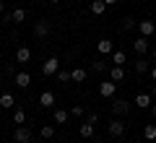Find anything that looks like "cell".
Returning <instances> with one entry per match:
<instances>
[{
    "label": "cell",
    "mask_w": 156,
    "mask_h": 143,
    "mask_svg": "<svg viewBox=\"0 0 156 143\" xmlns=\"http://www.w3.org/2000/svg\"><path fill=\"white\" fill-rule=\"evenodd\" d=\"M109 81L122 83V81H125V65H112V68H109Z\"/></svg>",
    "instance_id": "9c48e42d"
},
{
    "label": "cell",
    "mask_w": 156,
    "mask_h": 143,
    "mask_svg": "<svg viewBox=\"0 0 156 143\" xmlns=\"http://www.w3.org/2000/svg\"><path fill=\"white\" fill-rule=\"evenodd\" d=\"M115 52V42L112 39H99V55H112Z\"/></svg>",
    "instance_id": "2e32d148"
},
{
    "label": "cell",
    "mask_w": 156,
    "mask_h": 143,
    "mask_svg": "<svg viewBox=\"0 0 156 143\" xmlns=\"http://www.w3.org/2000/svg\"><path fill=\"white\" fill-rule=\"evenodd\" d=\"M39 133H42V138H44V141H50V138L55 135V127H52V125H44V127H42Z\"/></svg>",
    "instance_id": "484cf974"
},
{
    "label": "cell",
    "mask_w": 156,
    "mask_h": 143,
    "mask_svg": "<svg viewBox=\"0 0 156 143\" xmlns=\"http://www.w3.org/2000/svg\"><path fill=\"white\" fill-rule=\"evenodd\" d=\"M133 26H138V21H135V18H130V16H125V18H122V29L128 31V29H133Z\"/></svg>",
    "instance_id": "83f0119b"
},
{
    "label": "cell",
    "mask_w": 156,
    "mask_h": 143,
    "mask_svg": "<svg viewBox=\"0 0 156 143\" xmlns=\"http://www.w3.org/2000/svg\"><path fill=\"white\" fill-rule=\"evenodd\" d=\"M125 143H135V141H125Z\"/></svg>",
    "instance_id": "ab89813d"
},
{
    "label": "cell",
    "mask_w": 156,
    "mask_h": 143,
    "mask_svg": "<svg viewBox=\"0 0 156 143\" xmlns=\"http://www.w3.org/2000/svg\"><path fill=\"white\" fill-rule=\"evenodd\" d=\"M104 68H107V60H101V57H99V60H94V63H91V70H94V73H101Z\"/></svg>",
    "instance_id": "d4e9b609"
},
{
    "label": "cell",
    "mask_w": 156,
    "mask_h": 143,
    "mask_svg": "<svg viewBox=\"0 0 156 143\" xmlns=\"http://www.w3.org/2000/svg\"><path fill=\"white\" fill-rule=\"evenodd\" d=\"M135 70H138V73H148L151 70L148 60H146V57H138V60H135Z\"/></svg>",
    "instance_id": "603a6c76"
},
{
    "label": "cell",
    "mask_w": 156,
    "mask_h": 143,
    "mask_svg": "<svg viewBox=\"0 0 156 143\" xmlns=\"http://www.w3.org/2000/svg\"><path fill=\"white\" fill-rule=\"evenodd\" d=\"M130 112V102L128 99H115L112 102V115L115 117H125Z\"/></svg>",
    "instance_id": "7a4b0ae2"
},
{
    "label": "cell",
    "mask_w": 156,
    "mask_h": 143,
    "mask_svg": "<svg viewBox=\"0 0 156 143\" xmlns=\"http://www.w3.org/2000/svg\"><path fill=\"white\" fill-rule=\"evenodd\" d=\"M125 130H128V125H125L120 117H112L109 125H107V133H109L112 138H122V135H125Z\"/></svg>",
    "instance_id": "6da1fadb"
},
{
    "label": "cell",
    "mask_w": 156,
    "mask_h": 143,
    "mask_svg": "<svg viewBox=\"0 0 156 143\" xmlns=\"http://www.w3.org/2000/svg\"><path fill=\"white\" fill-rule=\"evenodd\" d=\"M57 70H60V60H57V57H47V60L42 63V73H44V76H55Z\"/></svg>",
    "instance_id": "277c9868"
},
{
    "label": "cell",
    "mask_w": 156,
    "mask_h": 143,
    "mask_svg": "<svg viewBox=\"0 0 156 143\" xmlns=\"http://www.w3.org/2000/svg\"><path fill=\"white\" fill-rule=\"evenodd\" d=\"M68 117H70V112H68V109H60V107H55V109H52V120H55L57 125H65Z\"/></svg>",
    "instance_id": "7c38bea8"
},
{
    "label": "cell",
    "mask_w": 156,
    "mask_h": 143,
    "mask_svg": "<svg viewBox=\"0 0 156 143\" xmlns=\"http://www.w3.org/2000/svg\"><path fill=\"white\" fill-rule=\"evenodd\" d=\"M3 112H5V109H3V107H0V120H3Z\"/></svg>",
    "instance_id": "8d00e7d4"
},
{
    "label": "cell",
    "mask_w": 156,
    "mask_h": 143,
    "mask_svg": "<svg viewBox=\"0 0 156 143\" xmlns=\"http://www.w3.org/2000/svg\"><path fill=\"white\" fill-rule=\"evenodd\" d=\"M133 50H135V55H138V57H143L146 52L151 50V44H148V37H138V39L133 42Z\"/></svg>",
    "instance_id": "52a82bcc"
},
{
    "label": "cell",
    "mask_w": 156,
    "mask_h": 143,
    "mask_svg": "<svg viewBox=\"0 0 156 143\" xmlns=\"http://www.w3.org/2000/svg\"><path fill=\"white\" fill-rule=\"evenodd\" d=\"M143 135H146V141H156V125H146Z\"/></svg>",
    "instance_id": "cb8c5ba5"
},
{
    "label": "cell",
    "mask_w": 156,
    "mask_h": 143,
    "mask_svg": "<svg viewBox=\"0 0 156 143\" xmlns=\"http://www.w3.org/2000/svg\"><path fill=\"white\" fill-rule=\"evenodd\" d=\"M13 81H16V86L18 88H29V86H31V76H29V73H16V76H13Z\"/></svg>",
    "instance_id": "4fadbf2b"
},
{
    "label": "cell",
    "mask_w": 156,
    "mask_h": 143,
    "mask_svg": "<svg viewBox=\"0 0 156 143\" xmlns=\"http://www.w3.org/2000/svg\"><path fill=\"white\" fill-rule=\"evenodd\" d=\"M3 13H5V3H3V0H0V16H3Z\"/></svg>",
    "instance_id": "e575fe53"
},
{
    "label": "cell",
    "mask_w": 156,
    "mask_h": 143,
    "mask_svg": "<svg viewBox=\"0 0 156 143\" xmlns=\"http://www.w3.org/2000/svg\"><path fill=\"white\" fill-rule=\"evenodd\" d=\"M109 60H112V65H125V63H128V55H125L122 50H115L109 55Z\"/></svg>",
    "instance_id": "ac0fdd59"
},
{
    "label": "cell",
    "mask_w": 156,
    "mask_h": 143,
    "mask_svg": "<svg viewBox=\"0 0 156 143\" xmlns=\"http://www.w3.org/2000/svg\"><path fill=\"white\" fill-rule=\"evenodd\" d=\"M50 3H55V5H57V3H60V0H50Z\"/></svg>",
    "instance_id": "74e56055"
},
{
    "label": "cell",
    "mask_w": 156,
    "mask_h": 143,
    "mask_svg": "<svg viewBox=\"0 0 156 143\" xmlns=\"http://www.w3.org/2000/svg\"><path fill=\"white\" fill-rule=\"evenodd\" d=\"M39 107H42V109H55V94L52 91H42L39 94Z\"/></svg>",
    "instance_id": "ba28073f"
},
{
    "label": "cell",
    "mask_w": 156,
    "mask_h": 143,
    "mask_svg": "<svg viewBox=\"0 0 156 143\" xmlns=\"http://www.w3.org/2000/svg\"><path fill=\"white\" fill-rule=\"evenodd\" d=\"M151 57H154V60H156V47H154V50H151Z\"/></svg>",
    "instance_id": "d590c367"
},
{
    "label": "cell",
    "mask_w": 156,
    "mask_h": 143,
    "mask_svg": "<svg viewBox=\"0 0 156 143\" xmlns=\"http://www.w3.org/2000/svg\"><path fill=\"white\" fill-rule=\"evenodd\" d=\"M86 122H91V125H96V122H99V115H89V117H86Z\"/></svg>",
    "instance_id": "f546056e"
},
{
    "label": "cell",
    "mask_w": 156,
    "mask_h": 143,
    "mask_svg": "<svg viewBox=\"0 0 156 143\" xmlns=\"http://www.w3.org/2000/svg\"><path fill=\"white\" fill-rule=\"evenodd\" d=\"M86 76H89L86 68H73V70H70V81H73V83H83Z\"/></svg>",
    "instance_id": "5bb4252c"
},
{
    "label": "cell",
    "mask_w": 156,
    "mask_h": 143,
    "mask_svg": "<svg viewBox=\"0 0 156 143\" xmlns=\"http://www.w3.org/2000/svg\"><path fill=\"white\" fill-rule=\"evenodd\" d=\"M104 3H107V8H109V5H117L120 0H104Z\"/></svg>",
    "instance_id": "d6a6232c"
},
{
    "label": "cell",
    "mask_w": 156,
    "mask_h": 143,
    "mask_svg": "<svg viewBox=\"0 0 156 143\" xmlns=\"http://www.w3.org/2000/svg\"><path fill=\"white\" fill-rule=\"evenodd\" d=\"M0 107H3V109H13V107H16L13 94H0Z\"/></svg>",
    "instance_id": "d6986e66"
},
{
    "label": "cell",
    "mask_w": 156,
    "mask_h": 143,
    "mask_svg": "<svg viewBox=\"0 0 156 143\" xmlns=\"http://www.w3.org/2000/svg\"><path fill=\"white\" fill-rule=\"evenodd\" d=\"M78 135H81V138H91V135H94V125H91V122L78 125Z\"/></svg>",
    "instance_id": "44dd1931"
},
{
    "label": "cell",
    "mask_w": 156,
    "mask_h": 143,
    "mask_svg": "<svg viewBox=\"0 0 156 143\" xmlns=\"http://www.w3.org/2000/svg\"><path fill=\"white\" fill-rule=\"evenodd\" d=\"M151 102H154V99H151V94L140 91L138 96H135V102H133V104H135V107H140V109H148V107H151Z\"/></svg>",
    "instance_id": "8fae6325"
},
{
    "label": "cell",
    "mask_w": 156,
    "mask_h": 143,
    "mask_svg": "<svg viewBox=\"0 0 156 143\" xmlns=\"http://www.w3.org/2000/svg\"><path fill=\"white\" fill-rule=\"evenodd\" d=\"M26 122V112L21 107H13V125H23Z\"/></svg>",
    "instance_id": "ffe728a7"
},
{
    "label": "cell",
    "mask_w": 156,
    "mask_h": 143,
    "mask_svg": "<svg viewBox=\"0 0 156 143\" xmlns=\"http://www.w3.org/2000/svg\"><path fill=\"white\" fill-rule=\"evenodd\" d=\"M55 76H57V81H60V83H70V70H57Z\"/></svg>",
    "instance_id": "4316f807"
},
{
    "label": "cell",
    "mask_w": 156,
    "mask_h": 143,
    "mask_svg": "<svg viewBox=\"0 0 156 143\" xmlns=\"http://www.w3.org/2000/svg\"><path fill=\"white\" fill-rule=\"evenodd\" d=\"M148 73H151V81H154V83H156V65H154V68H151V70H148Z\"/></svg>",
    "instance_id": "4dcf8cb0"
},
{
    "label": "cell",
    "mask_w": 156,
    "mask_h": 143,
    "mask_svg": "<svg viewBox=\"0 0 156 143\" xmlns=\"http://www.w3.org/2000/svg\"><path fill=\"white\" fill-rule=\"evenodd\" d=\"M117 91V83L115 81H101L99 83V96H104V99H112Z\"/></svg>",
    "instance_id": "5b68a950"
},
{
    "label": "cell",
    "mask_w": 156,
    "mask_h": 143,
    "mask_svg": "<svg viewBox=\"0 0 156 143\" xmlns=\"http://www.w3.org/2000/svg\"><path fill=\"white\" fill-rule=\"evenodd\" d=\"M138 31H140V37H154L156 34V23L151 21V18H143V21H138Z\"/></svg>",
    "instance_id": "8992f818"
},
{
    "label": "cell",
    "mask_w": 156,
    "mask_h": 143,
    "mask_svg": "<svg viewBox=\"0 0 156 143\" xmlns=\"http://www.w3.org/2000/svg\"><path fill=\"white\" fill-rule=\"evenodd\" d=\"M148 94H151V99H156V83L151 86V91H148Z\"/></svg>",
    "instance_id": "1f68e13d"
},
{
    "label": "cell",
    "mask_w": 156,
    "mask_h": 143,
    "mask_svg": "<svg viewBox=\"0 0 156 143\" xmlns=\"http://www.w3.org/2000/svg\"><path fill=\"white\" fill-rule=\"evenodd\" d=\"M11 18H13L16 23H23V21H26V11H23V8H13Z\"/></svg>",
    "instance_id": "7402d4cb"
},
{
    "label": "cell",
    "mask_w": 156,
    "mask_h": 143,
    "mask_svg": "<svg viewBox=\"0 0 156 143\" xmlns=\"http://www.w3.org/2000/svg\"><path fill=\"white\" fill-rule=\"evenodd\" d=\"M31 60V50L29 47H16V63H29Z\"/></svg>",
    "instance_id": "e0dca14e"
},
{
    "label": "cell",
    "mask_w": 156,
    "mask_h": 143,
    "mask_svg": "<svg viewBox=\"0 0 156 143\" xmlns=\"http://www.w3.org/2000/svg\"><path fill=\"white\" fill-rule=\"evenodd\" d=\"M148 109H151V117H156V104H151Z\"/></svg>",
    "instance_id": "836d02e7"
},
{
    "label": "cell",
    "mask_w": 156,
    "mask_h": 143,
    "mask_svg": "<svg viewBox=\"0 0 156 143\" xmlns=\"http://www.w3.org/2000/svg\"><path fill=\"white\" fill-rule=\"evenodd\" d=\"M34 37L47 39V37H50V23H47V21H37V23H34Z\"/></svg>",
    "instance_id": "30bf717a"
},
{
    "label": "cell",
    "mask_w": 156,
    "mask_h": 143,
    "mask_svg": "<svg viewBox=\"0 0 156 143\" xmlns=\"http://www.w3.org/2000/svg\"><path fill=\"white\" fill-rule=\"evenodd\" d=\"M0 83H3V73H0Z\"/></svg>",
    "instance_id": "f35d334b"
},
{
    "label": "cell",
    "mask_w": 156,
    "mask_h": 143,
    "mask_svg": "<svg viewBox=\"0 0 156 143\" xmlns=\"http://www.w3.org/2000/svg\"><path fill=\"white\" fill-rule=\"evenodd\" d=\"M68 112H70L73 117H83V107H81V104H73V107H70Z\"/></svg>",
    "instance_id": "f1b7e54d"
},
{
    "label": "cell",
    "mask_w": 156,
    "mask_h": 143,
    "mask_svg": "<svg viewBox=\"0 0 156 143\" xmlns=\"http://www.w3.org/2000/svg\"><path fill=\"white\" fill-rule=\"evenodd\" d=\"M91 13H94V16H104V13H107V3H104V0H91Z\"/></svg>",
    "instance_id": "9a60e30c"
},
{
    "label": "cell",
    "mask_w": 156,
    "mask_h": 143,
    "mask_svg": "<svg viewBox=\"0 0 156 143\" xmlns=\"http://www.w3.org/2000/svg\"><path fill=\"white\" fill-rule=\"evenodd\" d=\"M13 141H16V143H31V130H29L26 125H16V130H13Z\"/></svg>",
    "instance_id": "3957f363"
}]
</instances>
